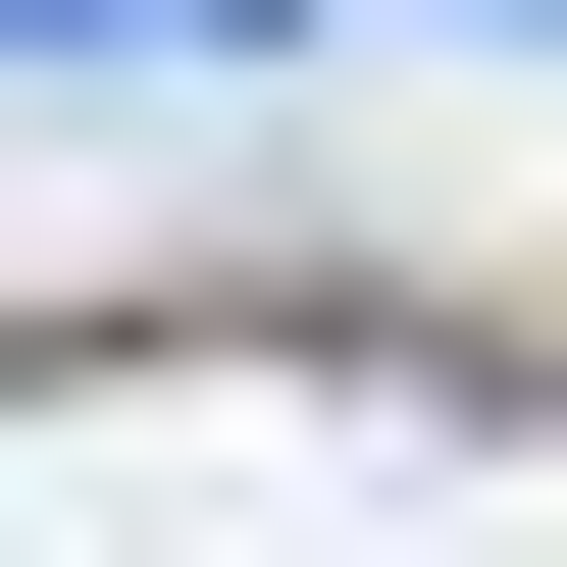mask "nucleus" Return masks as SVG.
<instances>
[{"mask_svg": "<svg viewBox=\"0 0 567 567\" xmlns=\"http://www.w3.org/2000/svg\"><path fill=\"white\" fill-rule=\"evenodd\" d=\"M0 52H104V104H207V52H310V0H0Z\"/></svg>", "mask_w": 567, "mask_h": 567, "instance_id": "obj_1", "label": "nucleus"}]
</instances>
